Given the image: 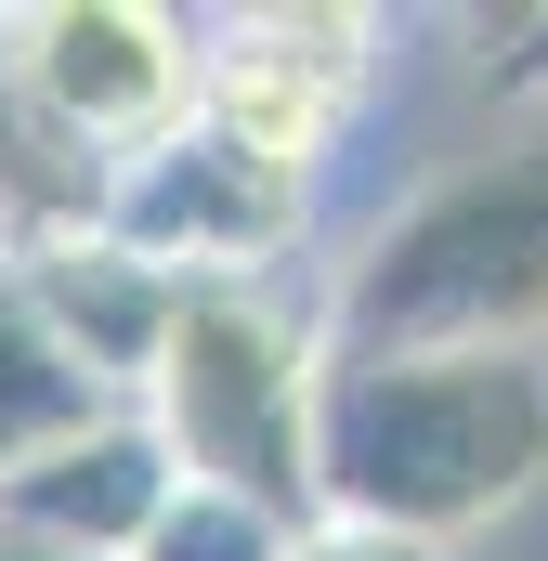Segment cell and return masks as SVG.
<instances>
[{
	"instance_id": "13",
	"label": "cell",
	"mask_w": 548,
	"mask_h": 561,
	"mask_svg": "<svg viewBox=\"0 0 548 561\" xmlns=\"http://www.w3.org/2000/svg\"><path fill=\"white\" fill-rule=\"evenodd\" d=\"M0 561H79V549H53V536H26V523H0Z\"/></svg>"
},
{
	"instance_id": "7",
	"label": "cell",
	"mask_w": 548,
	"mask_h": 561,
	"mask_svg": "<svg viewBox=\"0 0 548 561\" xmlns=\"http://www.w3.org/2000/svg\"><path fill=\"white\" fill-rule=\"evenodd\" d=\"M170 496H183V470H170L157 419L144 405H105L79 444H53L39 470L0 483V523H26V536H53V549H79V561H132Z\"/></svg>"
},
{
	"instance_id": "1",
	"label": "cell",
	"mask_w": 548,
	"mask_h": 561,
	"mask_svg": "<svg viewBox=\"0 0 548 561\" xmlns=\"http://www.w3.org/2000/svg\"><path fill=\"white\" fill-rule=\"evenodd\" d=\"M536 483H548V353L327 340V405H313L327 523L457 561V536L510 523Z\"/></svg>"
},
{
	"instance_id": "11",
	"label": "cell",
	"mask_w": 548,
	"mask_h": 561,
	"mask_svg": "<svg viewBox=\"0 0 548 561\" xmlns=\"http://www.w3.org/2000/svg\"><path fill=\"white\" fill-rule=\"evenodd\" d=\"M300 536H313V523H287V510H262V496L183 483V496L157 510V536H144L132 561H300Z\"/></svg>"
},
{
	"instance_id": "8",
	"label": "cell",
	"mask_w": 548,
	"mask_h": 561,
	"mask_svg": "<svg viewBox=\"0 0 548 561\" xmlns=\"http://www.w3.org/2000/svg\"><path fill=\"white\" fill-rule=\"evenodd\" d=\"M13 275L39 287V313H53V340L118 392V405H144V379H157V353H170V327H183V275H157L132 236H66V249H26Z\"/></svg>"
},
{
	"instance_id": "6",
	"label": "cell",
	"mask_w": 548,
	"mask_h": 561,
	"mask_svg": "<svg viewBox=\"0 0 548 561\" xmlns=\"http://www.w3.org/2000/svg\"><path fill=\"white\" fill-rule=\"evenodd\" d=\"M379 26L366 13H222L209 26V79H196V118L236 144H262L274 170H327V144L353 131L366 105V53Z\"/></svg>"
},
{
	"instance_id": "12",
	"label": "cell",
	"mask_w": 548,
	"mask_h": 561,
	"mask_svg": "<svg viewBox=\"0 0 548 561\" xmlns=\"http://www.w3.org/2000/svg\"><path fill=\"white\" fill-rule=\"evenodd\" d=\"M300 561H444V549H406V536H366V523H313Z\"/></svg>"
},
{
	"instance_id": "3",
	"label": "cell",
	"mask_w": 548,
	"mask_h": 561,
	"mask_svg": "<svg viewBox=\"0 0 548 561\" xmlns=\"http://www.w3.org/2000/svg\"><path fill=\"white\" fill-rule=\"evenodd\" d=\"M313 405H327V300L287 275L183 287V327L144 379V419L183 483L262 496L287 523H327L313 496Z\"/></svg>"
},
{
	"instance_id": "9",
	"label": "cell",
	"mask_w": 548,
	"mask_h": 561,
	"mask_svg": "<svg viewBox=\"0 0 548 561\" xmlns=\"http://www.w3.org/2000/svg\"><path fill=\"white\" fill-rule=\"evenodd\" d=\"M105 196H118V157L66 131V105L26 79V53H13V13H0V262L92 236V222H105Z\"/></svg>"
},
{
	"instance_id": "4",
	"label": "cell",
	"mask_w": 548,
	"mask_h": 561,
	"mask_svg": "<svg viewBox=\"0 0 548 561\" xmlns=\"http://www.w3.org/2000/svg\"><path fill=\"white\" fill-rule=\"evenodd\" d=\"M300 222H313V183L274 170L262 144L183 118L170 144L118 157V196H105V236H132L157 275L183 287H236V275H287L300 262Z\"/></svg>"
},
{
	"instance_id": "5",
	"label": "cell",
	"mask_w": 548,
	"mask_h": 561,
	"mask_svg": "<svg viewBox=\"0 0 548 561\" xmlns=\"http://www.w3.org/2000/svg\"><path fill=\"white\" fill-rule=\"evenodd\" d=\"M13 53L66 105V131L105 157L170 144L196 118V79H209V26L157 13V0H39V13H13Z\"/></svg>"
},
{
	"instance_id": "2",
	"label": "cell",
	"mask_w": 548,
	"mask_h": 561,
	"mask_svg": "<svg viewBox=\"0 0 548 561\" xmlns=\"http://www.w3.org/2000/svg\"><path fill=\"white\" fill-rule=\"evenodd\" d=\"M327 340H457V353L548 340V92L510 105L470 157H444L327 275Z\"/></svg>"
},
{
	"instance_id": "10",
	"label": "cell",
	"mask_w": 548,
	"mask_h": 561,
	"mask_svg": "<svg viewBox=\"0 0 548 561\" xmlns=\"http://www.w3.org/2000/svg\"><path fill=\"white\" fill-rule=\"evenodd\" d=\"M105 405H118V392H105V379H92L66 340H53L39 287L0 262V483H13V470H39L53 444H79Z\"/></svg>"
}]
</instances>
